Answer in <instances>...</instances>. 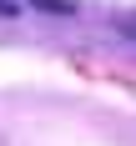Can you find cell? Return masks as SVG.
I'll list each match as a JSON object with an SVG mask.
<instances>
[{
	"instance_id": "cell-1",
	"label": "cell",
	"mask_w": 136,
	"mask_h": 146,
	"mask_svg": "<svg viewBox=\"0 0 136 146\" xmlns=\"http://www.w3.org/2000/svg\"><path fill=\"white\" fill-rule=\"evenodd\" d=\"M30 5H40V10H56V15H71L76 0H30Z\"/></svg>"
},
{
	"instance_id": "cell-2",
	"label": "cell",
	"mask_w": 136,
	"mask_h": 146,
	"mask_svg": "<svg viewBox=\"0 0 136 146\" xmlns=\"http://www.w3.org/2000/svg\"><path fill=\"white\" fill-rule=\"evenodd\" d=\"M116 30L126 35V40H136V15H121V20H116Z\"/></svg>"
},
{
	"instance_id": "cell-3",
	"label": "cell",
	"mask_w": 136,
	"mask_h": 146,
	"mask_svg": "<svg viewBox=\"0 0 136 146\" xmlns=\"http://www.w3.org/2000/svg\"><path fill=\"white\" fill-rule=\"evenodd\" d=\"M20 10V0H0V15H15Z\"/></svg>"
}]
</instances>
